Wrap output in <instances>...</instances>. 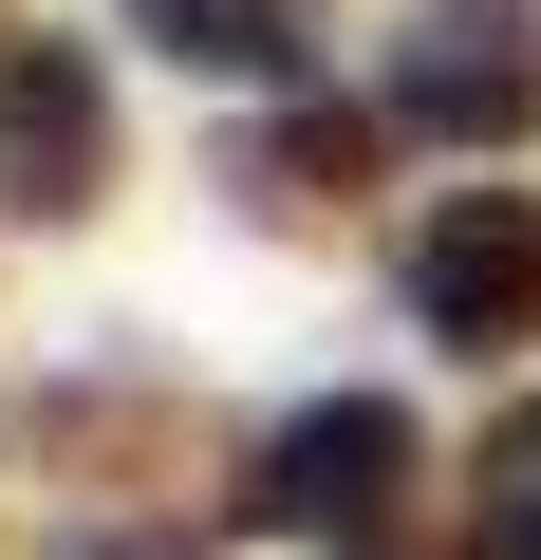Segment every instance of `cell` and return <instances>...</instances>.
Listing matches in <instances>:
<instances>
[{"label": "cell", "mask_w": 541, "mask_h": 560, "mask_svg": "<svg viewBox=\"0 0 541 560\" xmlns=\"http://www.w3.org/2000/svg\"><path fill=\"white\" fill-rule=\"evenodd\" d=\"M392 113L430 150H522L541 131V0H430L392 57Z\"/></svg>", "instance_id": "obj_1"}, {"label": "cell", "mask_w": 541, "mask_h": 560, "mask_svg": "<svg viewBox=\"0 0 541 560\" xmlns=\"http://www.w3.org/2000/svg\"><path fill=\"white\" fill-rule=\"evenodd\" d=\"M131 20L205 75H299V0H131Z\"/></svg>", "instance_id": "obj_5"}, {"label": "cell", "mask_w": 541, "mask_h": 560, "mask_svg": "<svg viewBox=\"0 0 541 560\" xmlns=\"http://www.w3.org/2000/svg\"><path fill=\"white\" fill-rule=\"evenodd\" d=\"M0 187H20L38 224H75L113 187V94H94L75 38H20V57H0Z\"/></svg>", "instance_id": "obj_4"}, {"label": "cell", "mask_w": 541, "mask_h": 560, "mask_svg": "<svg viewBox=\"0 0 541 560\" xmlns=\"http://www.w3.org/2000/svg\"><path fill=\"white\" fill-rule=\"evenodd\" d=\"M411 318H430L448 355L541 337V206H522V187H448V206L411 224Z\"/></svg>", "instance_id": "obj_3"}, {"label": "cell", "mask_w": 541, "mask_h": 560, "mask_svg": "<svg viewBox=\"0 0 541 560\" xmlns=\"http://www.w3.org/2000/svg\"><path fill=\"white\" fill-rule=\"evenodd\" d=\"M392 504H411V411L392 393H318L243 486V523H281V541H392Z\"/></svg>", "instance_id": "obj_2"}, {"label": "cell", "mask_w": 541, "mask_h": 560, "mask_svg": "<svg viewBox=\"0 0 541 560\" xmlns=\"http://www.w3.org/2000/svg\"><path fill=\"white\" fill-rule=\"evenodd\" d=\"M374 168V113H281V131H243V187L261 206H318V187H355Z\"/></svg>", "instance_id": "obj_6"}, {"label": "cell", "mask_w": 541, "mask_h": 560, "mask_svg": "<svg viewBox=\"0 0 541 560\" xmlns=\"http://www.w3.org/2000/svg\"><path fill=\"white\" fill-rule=\"evenodd\" d=\"M75 560H187V541H75Z\"/></svg>", "instance_id": "obj_7"}]
</instances>
